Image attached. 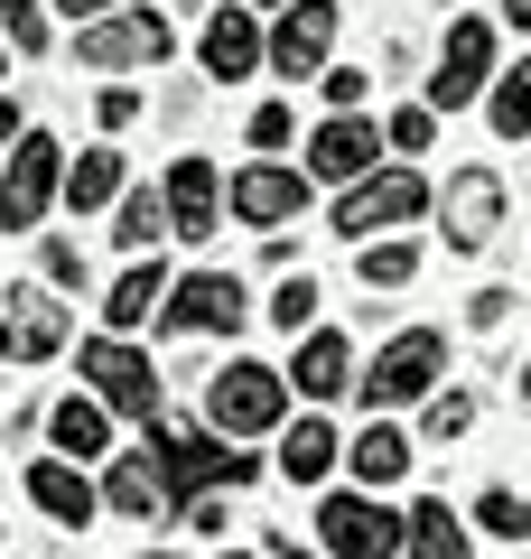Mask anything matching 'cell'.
Returning <instances> with one entry per match:
<instances>
[{
  "label": "cell",
  "instance_id": "obj_1",
  "mask_svg": "<svg viewBox=\"0 0 531 559\" xmlns=\"http://www.w3.org/2000/svg\"><path fill=\"white\" fill-rule=\"evenodd\" d=\"M290 419V373H271V364L234 355L215 382H205V429L215 439H261V429H280Z\"/></svg>",
  "mask_w": 531,
  "mask_h": 559
},
{
  "label": "cell",
  "instance_id": "obj_2",
  "mask_svg": "<svg viewBox=\"0 0 531 559\" xmlns=\"http://www.w3.org/2000/svg\"><path fill=\"white\" fill-rule=\"evenodd\" d=\"M140 448L158 457V476H168L177 503H197L205 485H252V476H261V457H234L215 429H150Z\"/></svg>",
  "mask_w": 531,
  "mask_h": 559
},
{
  "label": "cell",
  "instance_id": "obj_3",
  "mask_svg": "<svg viewBox=\"0 0 531 559\" xmlns=\"http://www.w3.org/2000/svg\"><path fill=\"white\" fill-rule=\"evenodd\" d=\"M47 205H66V150L47 131H28L10 159H0V234H38Z\"/></svg>",
  "mask_w": 531,
  "mask_h": 559
},
{
  "label": "cell",
  "instance_id": "obj_4",
  "mask_svg": "<svg viewBox=\"0 0 531 559\" xmlns=\"http://www.w3.org/2000/svg\"><path fill=\"white\" fill-rule=\"evenodd\" d=\"M438 373H448V336H438V326H401V336L374 355V373L354 382V392L374 401V411H401V401H429V392H438Z\"/></svg>",
  "mask_w": 531,
  "mask_h": 559
},
{
  "label": "cell",
  "instance_id": "obj_5",
  "mask_svg": "<svg viewBox=\"0 0 531 559\" xmlns=\"http://www.w3.org/2000/svg\"><path fill=\"white\" fill-rule=\"evenodd\" d=\"M429 205H438V197H429L420 168H374L364 187L335 197V234H401V224H420Z\"/></svg>",
  "mask_w": 531,
  "mask_h": 559
},
{
  "label": "cell",
  "instance_id": "obj_6",
  "mask_svg": "<svg viewBox=\"0 0 531 559\" xmlns=\"http://www.w3.org/2000/svg\"><path fill=\"white\" fill-rule=\"evenodd\" d=\"M317 540H327L335 559H392L401 540H411V513H392V503H374L364 485H354V495L317 503Z\"/></svg>",
  "mask_w": 531,
  "mask_h": 559
},
{
  "label": "cell",
  "instance_id": "obj_7",
  "mask_svg": "<svg viewBox=\"0 0 531 559\" xmlns=\"http://www.w3.org/2000/svg\"><path fill=\"white\" fill-rule=\"evenodd\" d=\"M75 373L94 382L103 411H121V419H158V373H150V355H140L131 336H94V345L75 355Z\"/></svg>",
  "mask_w": 531,
  "mask_h": 559
},
{
  "label": "cell",
  "instance_id": "obj_8",
  "mask_svg": "<svg viewBox=\"0 0 531 559\" xmlns=\"http://www.w3.org/2000/svg\"><path fill=\"white\" fill-rule=\"evenodd\" d=\"M494 20H457L448 47H438V75H429V112H467V103L494 94Z\"/></svg>",
  "mask_w": 531,
  "mask_h": 559
},
{
  "label": "cell",
  "instance_id": "obj_9",
  "mask_svg": "<svg viewBox=\"0 0 531 559\" xmlns=\"http://www.w3.org/2000/svg\"><path fill=\"white\" fill-rule=\"evenodd\" d=\"M243 318H252V299H243L234 271H187V280L168 289V308H158L168 336H234Z\"/></svg>",
  "mask_w": 531,
  "mask_h": 559
},
{
  "label": "cell",
  "instance_id": "obj_10",
  "mask_svg": "<svg viewBox=\"0 0 531 559\" xmlns=\"http://www.w3.org/2000/svg\"><path fill=\"white\" fill-rule=\"evenodd\" d=\"M168 20L158 10H113V20H94V28H75V57L94 66V75H121V66H158L168 57Z\"/></svg>",
  "mask_w": 531,
  "mask_h": 559
},
{
  "label": "cell",
  "instance_id": "obj_11",
  "mask_svg": "<svg viewBox=\"0 0 531 559\" xmlns=\"http://www.w3.org/2000/svg\"><path fill=\"white\" fill-rule=\"evenodd\" d=\"M66 336H75V308L57 289H10L0 299V364H47Z\"/></svg>",
  "mask_w": 531,
  "mask_h": 559
},
{
  "label": "cell",
  "instance_id": "obj_12",
  "mask_svg": "<svg viewBox=\"0 0 531 559\" xmlns=\"http://www.w3.org/2000/svg\"><path fill=\"white\" fill-rule=\"evenodd\" d=\"M327 47H335V0H290L280 28H271V75L280 84L327 75Z\"/></svg>",
  "mask_w": 531,
  "mask_h": 559
},
{
  "label": "cell",
  "instance_id": "obj_13",
  "mask_svg": "<svg viewBox=\"0 0 531 559\" xmlns=\"http://www.w3.org/2000/svg\"><path fill=\"white\" fill-rule=\"evenodd\" d=\"M438 224H448V252H485L504 234V178L494 168H457L448 197H438Z\"/></svg>",
  "mask_w": 531,
  "mask_h": 559
},
{
  "label": "cell",
  "instance_id": "obj_14",
  "mask_svg": "<svg viewBox=\"0 0 531 559\" xmlns=\"http://www.w3.org/2000/svg\"><path fill=\"white\" fill-rule=\"evenodd\" d=\"M382 150H392V140H382L364 112H335V121H317V140H308V178H327V187H364Z\"/></svg>",
  "mask_w": 531,
  "mask_h": 559
},
{
  "label": "cell",
  "instance_id": "obj_15",
  "mask_svg": "<svg viewBox=\"0 0 531 559\" xmlns=\"http://www.w3.org/2000/svg\"><path fill=\"white\" fill-rule=\"evenodd\" d=\"M298 205H308V168H280V159H261V168H243V178H234V215L252 224V234L290 224Z\"/></svg>",
  "mask_w": 531,
  "mask_h": 559
},
{
  "label": "cell",
  "instance_id": "obj_16",
  "mask_svg": "<svg viewBox=\"0 0 531 559\" xmlns=\"http://www.w3.org/2000/svg\"><path fill=\"white\" fill-rule=\"evenodd\" d=\"M197 57H205V75H215V84H243L252 66H271V38L252 28V10H215L205 38H197Z\"/></svg>",
  "mask_w": 531,
  "mask_h": 559
},
{
  "label": "cell",
  "instance_id": "obj_17",
  "mask_svg": "<svg viewBox=\"0 0 531 559\" xmlns=\"http://www.w3.org/2000/svg\"><path fill=\"white\" fill-rule=\"evenodd\" d=\"M168 224H177V242H205L215 234V215H224V187H215V159H177L168 168Z\"/></svg>",
  "mask_w": 531,
  "mask_h": 559
},
{
  "label": "cell",
  "instance_id": "obj_18",
  "mask_svg": "<svg viewBox=\"0 0 531 559\" xmlns=\"http://www.w3.org/2000/svg\"><path fill=\"white\" fill-rule=\"evenodd\" d=\"M290 392H308V401H335V392H354V345L335 336V326L298 336V355H290Z\"/></svg>",
  "mask_w": 531,
  "mask_h": 559
},
{
  "label": "cell",
  "instance_id": "obj_19",
  "mask_svg": "<svg viewBox=\"0 0 531 559\" xmlns=\"http://www.w3.org/2000/svg\"><path fill=\"white\" fill-rule=\"evenodd\" d=\"M103 503H113L121 522H158L177 495H168V476H158L150 448H131V457H113V476H103Z\"/></svg>",
  "mask_w": 531,
  "mask_h": 559
},
{
  "label": "cell",
  "instance_id": "obj_20",
  "mask_svg": "<svg viewBox=\"0 0 531 559\" xmlns=\"http://www.w3.org/2000/svg\"><path fill=\"white\" fill-rule=\"evenodd\" d=\"M168 289H177V280L158 271V261H131V271L113 280V299H103V326H113V336H131V326H158Z\"/></svg>",
  "mask_w": 531,
  "mask_h": 559
},
{
  "label": "cell",
  "instance_id": "obj_21",
  "mask_svg": "<svg viewBox=\"0 0 531 559\" xmlns=\"http://www.w3.org/2000/svg\"><path fill=\"white\" fill-rule=\"evenodd\" d=\"M28 503H38L47 522H66V532H84L103 495H94V485H84V476H75L66 457H38V466H28Z\"/></svg>",
  "mask_w": 531,
  "mask_h": 559
},
{
  "label": "cell",
  "instance_id": "obj_22",
  "mask_svg": "<svg viewBox=\"0 0 531 559\" xmlns=\"http://www.w3.org/2000/svg\"><path fill=\"white\" fill-rule=\"evenodd\" d=\"M47 439H57V457H113V411L94 392H66L47 411Z\"/></svg>",
  "mask_w": 531,
  "mask_h": 559
},
{
  "label": "cell",
  "instance_id": "obj_23",
  "mask_svg": "<svg viewBox=\"0 0 531 559\" xmlns=\"http://www.w3.org/2000/svg\"><path fill=\"white\" fill-rule=\"evenodd\" d=\"M335 457H345V448H335L327 419H290V429H280V476H290V485H327Z\"/></svg>",
  "mask_w": 531,
  "mask_h": 559
},
{
  "label": "cell",
  "instance_id": "obj_24",
  "mask_svg": "<svg viewBox=\"0 0 531 559\" xmlns=\"http://www.w3.org/2000/svg\"><path fill=\"white\" fill-rule=\"evenodd\" d=\"M345 466L364 476V495H374V485H401V476H411V439H401L392 419H374V429L345 448Z\"/></svg>",
  "mask_w": 531,
  "mask_h": 559
},
{
  "label": "cell",
  "instance_id": "obj_25",
  "mask_svg": "<svg viewBox=\"0 0 531 559\" xmlns=\"http://www.w3.org/2000/svg\"><path fill=\"white\" fill-rule=\"evenodd\" d=\"M131 187H121V150H84V159H66V205L75 215H94V205H121Z\"/></svg>",
  "mask_w": 531,
  "mask_h": 559
},
{
  "label": "cell",
  "instance_id": "obj_26",
  "mask_svg": "<svg viewBox=\"0 0 531 559\" xmlns=\"http://www.w3.org/2000/svg\"><path fill=\"white\" fill-rule=\"evenodd\" d=\"M411 559H475V540L448 503H411Z\"/></svg>",
  "mask_w": 531,
  "mask_h": 559
},
{
  "label": "cell",
  "instance_id": "obj_27",
  "mask_svg": "<svg viewBox=\"0 0 531 559\" xmlns=\"http://www.w3.org/2000/svg\"><path fill=\"white\" fill-rule=\"evenodd\" d=\"M158 234H177V224H168V197H150V187H131V197L113 205V242H121V252H150Z\"/></svg>",
  "mask_w": 531,
  "mask_h": 559
},
{
  "label": "cell",
  "instance_id": "obj_28",
  "mask_svg": "<svg viewBox=\"0 0 531 559\" xmlns=\"http://www.w3.org/2000/svg\"><path fill=\"white\" fill-rule=\"evenodd\" d=\"M485 121H494L504 140H522V131H531V57L494 75V94H485Z\"/></svg>",
  "mask_w": 531,
  "mask_h": 559
},
{
  "label": "cell",
  "instance_id": "obj_29",
  "mask_svg": "<svg viewBox=\"0 0 531 559\" xmlns=\"http://www.w3.org/2000/svg\"><path fill=\"white\" fill-rule=\"evenodd\" d=\"M475 532H494V540H531V495L485 485V495H475Z\"/></svg>",
  "mask_w": 531,
  "mask_h": 559
},
{
  "label": "cell",
  "instance_id": "obj_30",
  "mask_svg": "<svg viewBox=\"0 0 531 559\" xmlns=\"http://www.w3.org/2000/svg\"><path fill=\"white\" fill-rule=\"evenodd\" d=\"M354 271H364V289H401V280L420 271V242H364V252H354Z\"/></svg>",
  "mask_w": 531,
  "mask_h": 559
},
{
  "label": "cell",
  "instance_id": "obj_31",
  "mask_svg": "<svg viewBox=\"0 0 531 559\" xmlns=\"http://www.w3.org/2000/svg\"><path fill=\"white\" fill-rule=\"evenodd\" d=\"M308 318H317V280H308V271H290V280H280V299H271V326L298 345V326H308Z\"/></svg>",
  "mask_w": 531,
  "mask_h": 559
},
{
  "label": "cell",
  "instance_id": "obj_32",
  "mask_svg": "<svg viewBox=\"0 0 531 559\" xmlns=\"http://www.w3.org/2000/svg\"><path fill=\"white\" fill-rule=\"evenodd\" d=\"M420 429H429V439H467V429H475V392H429Z\"/></svg>",
  "mask_w": 531,
  "mask_h": 559
},
{
  "label": "cell",
  "instance_id": "obj_33",
  "mask_svg": "<svg viewBox=\"0 0 531 559\" xmlns=\"http://www.w3.org/2000/svg\"><path fill=\"white\" fill-rule=\"evenodd\" d=\"M0 28H10L20 57H38V47H47V0H0Z\"/></svg>",
  "mask_w": 531,
  "mask_h": 559
},
{
  "label": "cell",
  "instance_id": "obj_34",
  "mask_svg": "<svg viewBox=\"0 0 531 559\" xmlns=\"http://www.w3.org/2000/svg\"><path fill=\"white\" fill-rule=\"evenodd\" d=\"M382 140H392V150H411V159H420V150H429V140H438V112H429V103H411V112H392V121H382Z\"/></svg>",
  "mask_w": 531,
  "mask_h": 559
},
{
  "label": "cell",
  "instance_id": "obj_35",
  "mask_svg": "<svg viewBox=\"0 0 531 559\" xmlns=\"http://www.w3.org/2000/svg\"><path fill=\"white\" fill-rule=\"evenodd\" d=\"M317 94H327L335 112H364V94H374V75H364V66H327V75H317Z\"/></svg>",
  "mask_w": 531,
  "mask_h": 559
},
{
  "label": "cell",
  "instance_id": "obj_36",
  "mask_svg": "<svg viewBox=\"0 0 531 559\" xmlns=\"http://www.w3.org/2000/svg\"><path fill=\"white\" fill-rule=\"evenodd\" d=\"M38 271H47V289H84V252H75V242H47Z\"/></svg>",
  "mask_w": 531,
  "mask_h": 559
},
{
  "label": "cell",
  "instance_id": "obj_37",
  "mask_svg": "<svg viewBox=\"0 0 531 559\" xmlns=\"http://www.w3.org/2000/svg\"><path fill=\"white\" fill-rule=\"evenodd\" d=\"M290 131H298L290 103H261V112H252V150H290Z\"/></svg>",
  "mask_w": 531,
  "mask_h": 559
},
{
  "label": "cell",
  "instance_id": "obj_38",
  "mask_svg": "<svg viewBox=\"0 0 531 559\" xmlns=\"http://www.w3.org/2000/svg\"><path fill=\"white\" fill-rule=\"evenodd\" d=\"M94 112H103V131H131V121H140V94H131V84H103Z\"/></svg>",
  "mask_w": 531,
  "mask_h": 559
},
{
  "label": "cell",
  "instance_id": "obj_39",
  "mask_svg": "<svg viewBox=\"0 0 531 559\" xmlns=\"http://www.w3.org/2000/svg\"><path fill=\"white\" fill-rule=\"evenodd\" d=\"M504 308H512V289H475L467 318H475V326H504Z\"/></svg>",
  "mask_w": 531,
  "mask_h": 559
},
{
  "label": "cell",
  "instance_id": "obj_40",
  "mask_svg": "<svg viewBox=\"0 0 531 559\" xmlns=\"http://www.w3.org/2000/svg\"><path fill=\"white\" fill-rule=\"evenodd\" d=\"M28 140V121H20V103H0V150H20Z\"/></svg>",
  "mask_w": 531,
  "mask_h": 559
},
{
  "label": "cell",
  "instance_id": "obj_41",
  "mask_svg": "<svg viewBox=\"0 0 531 559\" xmlns=\"http://www.w3.org/2000/svg\"><path fill=\"white\" fill-rule=\"evenodd\" d=\"M271 559H317V550H308L298 532H271Z\"/></svg>",
  "mask_w": 531,
  "mask_h": 559
},
{
  "label": "cell",
  "instance_id": "obj_42",
  "mask_svg": "<svg viewBox=\"0 0 531 559\" xmlns=\"http://www.w3.org/2000/svg\"><path fill=\"white\" fill-rule=\"evenodd\" d=\"M57 10H75L84 28H94V20H113V0H57Z\"/></svg>",
  "mask_w": 531,
  "mask_h": 559
},
{
  "label": "cell",
  "instance_id": "obj_43",
  "mask_svg": "<svg viewBox=\"0 0 531 559\" xmlns=\"http://www.w3.org/2000/svg\"><path fill=\"white\" fill-rule=\"evenodd\" d=\"M504 20H512V28H531V0H504Z\"/></svg>",
  "mask_w": 531,
  "mask_h": 559
},
{
  "label": "cell",
  "instance_id": "obj_44",
  "mask_svg": "<svg viewBox=\"0 0 531 559\" xmlns=\"http://www.w3.org/2000/svg\"><path fill=\"white\" fill-rule=\"evenodd\" d=\"M522 401H531V355H522Z\"/></svg>",
  "mask_w": 531,
  "mask_h": 559
},
{
  "label": "cell",
  "instance_id": "obj_45",
  "mask_svg": "<svg viewBox=\"0 0 531 559\" xmlns=\"http://www.w3.org/2000/svg\"><path fill=\"white\" fill-rule=\"evenodd\" d=\"M261 10H290V0H261Z\"/></svg>",
  "mask_w": 531,
  "mask_h": 559
},
{
  "label": "cell",
  "instance_id": "obj_46",
  "mask_svg": "<svg viewBox=\"0 0 531 559\" xmlns=\"http://www.w3.org/2000/svg\"><path fill=\"white\" fill-rule=\"evenodd\" d=\"M168 10H197V0H168Z\"/></svg>",
  "mask_w": 531,
  "mask_h": 559
},
{
  "label": "cell",
  "instance_id": "obj_47",
  "mask_svg": "<svg viewBox=\"0 0 531 559\" xmlns=\"http://www.w3.org/2000/svg\"><path fill=\"white\" fill-rule=\"evenodd\" d=\"M224 559H252V550H224Z\"/></svg>",
  "mask_w": 531,
  "mask_h": 559
},
{
  "label": "cell",
  "instance_id": "obj_48",
  "mask_svg": "<svg viewBox=\"0 0 531 559\" xmlns=\"http://www.w3.org/2000/svg\"><path fill=\"white\" fill-rule=\"evenodd\" d=\"M158 559H168V550H158Z\"/></svg>",
  "mask_w": 531,
  "mask_h": 559
}]
</instances>
